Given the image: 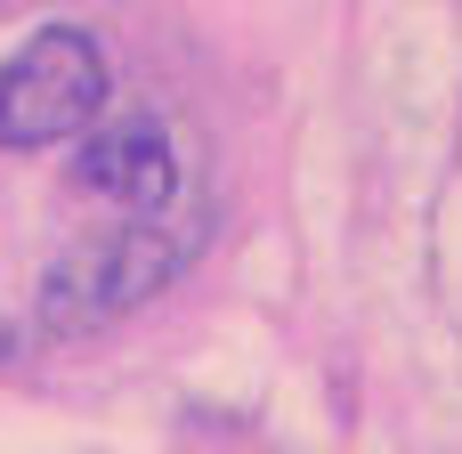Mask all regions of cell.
<instances>
[{
    "label": "cell",
    "mask_w": 462,
    "mask_h": 454,
    "mask_svg": "<svg viewBox=\"0 0 462 454\" xmlns=\"http://www.w3.org/2000/svg\"><path fill=\"white\" fill-rule=\"evenodd\" d=\"M195 252H203V211L195 219H106L49 260L41 325L49 333H97V325L146 309Z\"/></svg>",
    "instance_id": "6da1fadb"
},
{
    "label": "cell",
    "mask_w": 462,
    "mask_h": 454,
    "mask_svg": "<svg viewBox=\"0 0 462 454\" xmlns=\"http://www.w3.org/2000/svg\"><path fill=\"white\" fill-rule=\"evenodd\" d=\"M106 49L89 24H41L16 41V57H0V146L8 154H41L81 138L106 114Z\"/></svg>",
    "instance_id": "7a4b0ae2"
},
{
    "label": "cell",
    "mask_w": 462,
    "mask_h": 454,
    "mask_svg": "<svg viewBox=\"0 0 462 454\" xmlns=\"http://www.w3.org/2000/svg\"><path fill=\"white\" fill-rule=\"evenodd\" d=\"M73 195L106 203L114 219H195V162L171 114L154 106L97 114L73 146Z\"/></svg>",
    "instance_id": "3957f363"
},
{
    "label": "cell",
    "mask_w": 462,
    "mask_h": 454,
    "mask_svg": "<svg viewBox=\"0 0 462 454\" xmlns=\"http://www.w3.org/2000/svg\"><path fill=\"white\" fill-rule=\"evenodd\" d=\"M8 341H16V333H8V325H0V357H8Z\"/></svg>",
    "instance_id": "277c9868"
}]
</instances>
